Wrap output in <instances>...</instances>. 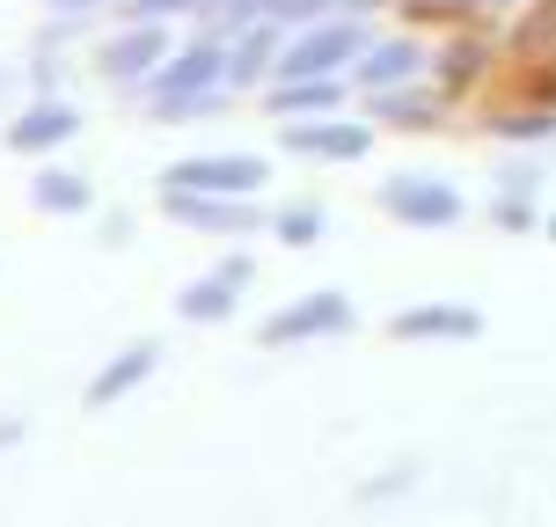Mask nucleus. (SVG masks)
<instances>
[{"label":"nucleus","mask_w":556,"mask_h":527,"mask_svg":"<svg viewBox=\"0 0 556 527\" xmlns=\"http://www.w3.org/2000/svg\"><path fill=\"white\" fill-rule=\"evenodd\" d=\"M162 191H220V198H250L264 191V162L256 154H191L162 176Z\"/></svg>","instance_id":"2"},{"label":"nucleus","mask_w":556,"mask_h":527,"mask_svg":"<svg viewBox=\"0 0 556 527\" xmlns=\"http://www.w3.org/2000/svg\"><path fill=\"white\" fill-rule=\"evenodd\" d=\"M549 235H556V213H549Z\"/></svg>","instance_id":"28"},{"label":"nucleus","mask_w":556,"mask_h":527,"mask_svg":"<svg viewBox=\"0 0 556 527\" xmlns=\"http://www.w3.org/2000/svg\"><path fill=\"white\" fill-rule=\"evenodd\" d=\"M227 81V45L220 37H198V45H184V52L162 59V74H154V96H168V88H220Z\"/></svg>","instance_id":"7"},{"label":"nucleus","mask_w":556,"mask_h":527,"mask_svg":"<svg viewBox=\"0 0 556 527\" xmlns=\"http://www.w3.org/2000/svg\"><path fill=\"white\" fill-rule=\"evenodd\" d=\"M168 205V221H184V227H250V205L242 198H220V191H162Z\"/></svg>","instance_id":"10"},{"label":"nucleus","mask_w":556,"mask_h":527,"mask_svg":"<svg viewBox=\"0 0 556 527\" xmlns=\"http://www.w3.org/2000/svg\"><path fill=\"white\" fill-rule=\"evenodd\" d=\"M162 59H168V29L162 23H125L111 45L96 52V74L117 81V88H147L154 74H162Z\"/></svg>","instance_id":"1"},{"label":"nucleus","mask_w":556,"mask_h":527,"mask_svg":"<svg viewBox=\"0 0 556 527\" xmlns=\"http://www.w3.org/2000/svg\"><path fill=\"white\" fill-rule=\"evenodd\" d=\"M220 103V88H168V96H154V117L162 125H191V117H205Z\"/></svg>","instance_id":"17"},{"label":"nucleus","mask_w":556,"mask_h":527,"mask_svg":"<svg viewBox=\"0 0 556 527\" xmlns=\"http://www.w3.org/2000/svg\"><path fill=\"white\" fill-rule=\"evenodd\" d=\"M29 205H37V213H59V221H74V213H88V205H96V184H88L81 168H37V176H29Z\"/></svg>","instance_id":"9"},{"label":"nucleus","mask_w":556,"mask_h":527,"mask_svg":"<svg viewBox=\"0 0 556 527\" xmlns=\"http://www.w3.org/2000/svg\"><path fill=\"white\" fill-rule=\"evenodd\" d=\"M15 432H23V425H15V417H8V425H0V447H8V440H15Z\"/></svg>","instance_id":"25"},{"label":"nucleus","mask_w":556,"mask_h":527,"mask_svg":"<svg viewBox=\"0 0 556 527\" xmlns=\"http://www.w3.org/2000/svg\"><path fill=\"white\" fill-rule=\"evenodd\" d=\"M483 330V315H476V308H403V315H395V337H454V344H469V337Z\"/></svg>","instance_id":"12"},{"label":"nucleus","mask_w":556,"mask_h":527,"mask_svg":"<svg viewBox=\"0 0 556 527\" xmlns=\"http://www.w3.org/2000/svg\"><path fill=\"white\" fill-rule=\"evenodd\" d=\"M417 59H425V52H417L410 37L366 45V52H359V81H366V88H395V81H410V74H417Z\"/></svg>","instance_id":"13"},{"label":"nucleus","mask_w":556,"mask_h":527,"mask_svg":"<svg viewBox=\"0 0 556 527\" xmlns=\"http://www.w3.org/2000/svg\"><path fill=\"white\" fill-rule=\"evenodd\" d=\"M337 103H344V81H337V74H293V81L278 88L271 96V111H337Z\"/></svg>","instance_id":"15"},{"label":"nucleus","mask_w":556,"mask_h":527,"mask_svg":"<svg viewBox=\"0 0 556 527\" xmlns=\"http://www.w3.org/2000/svg\"><path fill=\"white\" fill-rule=\"evenodd\" d=\"M476 66H483V45H454V52H446V66H440V88L476 81Z\"/></svg>","instance_id":"23"},{"label":"nucleus","mask_w":556,"mask_h":527,"mask_svg":"<svg viewBox=\"0 0 556 527\" xmlns=\"http://www.w3.org/2000/svg\"><path fill=\"white\" fill-rule=\"evenodd\" d=\"M381 213L403 227H446V221H462V198L440 176H395L389 191H381Z\"/></svg>","instance_id":"3"},{"label":"nucleus","mask_w":556,"mask_h":527,"mask_svg":"<svg viewBox=\"0 0 556 527\" xmlns=\"http://www.w3.org/2000/svg\"><path fill=\"white\" fill-rule=\"evenodd\" d=\"M154 366H162V344H154V337H139V344H125V352H117V360L103 366L96 381H88V411H111V403H125V396H132L139 381L154 374Z\"/></svg>","instance_id":"8"},{"label":"nucleus","mask_w":556,"mask_h":527,"mask_svg":"<svg viewBox=\"0 0 556 527\" xmlns=\"http://www.w3.org/2000/svg\"><path fill=\"white\" fill-rule=\"evenodd\" d=\"M250 8H264V15H278V23H307V15H323V8H337V0H235L227 15H250Z\"/></svg>","instance_id":"21"},{"label":"nucleus","mask_w":556,"mask_h":527,"mask_svg":"<svg viewBox=\"0 0 556 527\" xmlns=\"http://www.w3.org/2000/svg\"><path fill=\"white\" fill-rule=\"evenodd\" d=\"M337 330H352V301L344 293H307V301L278 308L264 323V344H301V337H337Z\"/></svg>","instance_id":"5"},{"label":"nucleus","mask_w":556,"mask_h":527,"mask_svg":"<svg viewBox=\"0 0 556 527\" xmlns=\"http://www.w3.org/2000/svg\"><path fill=\"white\" fill-rule=\"evenodd\" d=\"M417 8H432V15H454V8H476V0H417Z\"/></svg>","instance_id":"24"},{"label":"nucleus","mask_w":556,"mask_h":527,"mask_svg":"<svg viewBox=\"0 0 556 527\" xmlns=\"http://www.w3.org/2000/svg\"><path fill=\"white\" fill-rule=\"evenodd\" d=\"M374 96H381V117H389V125H410V133H425V125L440 117L425 96H395V88H374Z\"/></svg>","instance_id":"18"},{"label":"nucleus","mask_w":556,"mask_h":527,"mask_svg":"<svg viewBox=\"0 0 556 527\" xmlns=\"http://www.w3.org/2000/svg\"><path fill=\"white\" fill-rule=\"evenodd\" d=\"M176 315H184V323H227V315H235V278L227 272L191 278V286L176 293Z\"/></svg>","instance_id":"14"},{"label":"nucleus","mask_w":556,"mask_h":527,"mask_svg":"<svg viewBox=\"0 0 556 527\" xmlns=\"http://www.w3.org/2000/svg\"><path fill=\"white\" fill-rule=\"evenodd\" d=\"M52 8H103V0H52Z\"/></svg>","instance_id":"26"},{"label":"nucleus","mask_w":556,"mask_h":527,"mask_svg":"<svg viewBox=\"0 0 556 527\" xmlns=\"http://www.w3.org/2000/svg\"><path fill=\"white\" fill-rule=\"evenodd\" d=\"M352 52H366L359 29L352 23H323V29H307V37H293V45H278V74H286V81H293V74H337Z\"/></svg>","instance_id":"6"},{"label":"nucleus","mask_w":556,"mask_h":527,"mask_svg":"<svg viewBox=\"0 0 556 527\" xmlns=\"http://www.w3.org/2000/svg\"><path fill=\"white\" fill-rule=\"evenodd\" d=\"M293 147L301 154H323V162H359L366 147H374V133L366 125H344V117H323V125H293Z\"/></svg>","instance_id":"11"},{"label":"nucleus","mask_w":556,"mask_h":527,"mask_svg":"<svg viewBox=\"0 0 556 527\" xmlns=\"http://www.w3.org/2000/svg\"><path fill=\"white\" fill-rule=\"evenodd\" d=\"M315 235H323V205H286V213H278V242L307 250Z\"/></svg>","instance_id":"20"},{"label":"nucleus","mask_w":556,"mask_h":527,"mask_svg":"<svg viewBox=\"0 0 556 527\" xmlns=\"http://www.w3.org/2000/svg\"><path fill=\"white\" fill-rule=\"evenodd\" d=\"M491 125H498L505 139H549V133H556L549 111H513V117H491Z\"/></svg>","instance_id":"22"},{"label":"nucleus","mask_w":556,"mask_h":527,"mask_svg":"<svg viewBox=\"0 0 556 527\" xmlns=\"http://www.w3.org/2000/svg\"><path fill=\"white\" fill-rule=\"evenodd\" d=\"M74 133H81V111H74L66 96H52V88H45V96H37L15 125H8V147H15V154H59Z\"/></svg>","instance_id":"4"},{"label":"nucleus","mask_w":556,"mask_h":527,"mask_svg":"<svg viewBox=\"0 0 556 527\" xmlns=\"http://www.w3.org/2000/svg\"><path fill=\"white\" fill-rule=\"evenodd\" d=\"M520 52H534V59H556V0H542L528 23H520Z\"/></svg>","instance_id":"19"},{"label":"nucleus","mask_w":556,"mask_h":527,"mask_svg":"<svg viewBox=\"0 0 556 527\" xmlns=\"http://www.w3.org/2000/svg\"><path fill=\"white\" fill-rule=\"evenodd\" d=\"M476 8H513V0H476Z\"/></svg>","instance_id":"27"},{"label":"nucleus","mask_w":556,"mask_h":527,"mask_svg":"<svg viewBox=\"0 0 556 527\" xmlns=\"http://www.w3.org/2000/svg\"><path fill=\"white\" fill-rule=\"evenodd\" d=\"M271 66H278V29L264 23V29H250V37L227 52V81H264Z\"/></svg>","instance_id":"16"}]
</instances>
